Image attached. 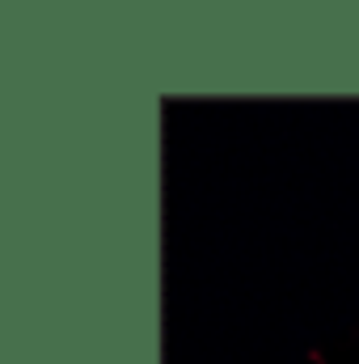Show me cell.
<instances>
[]
</instances>
